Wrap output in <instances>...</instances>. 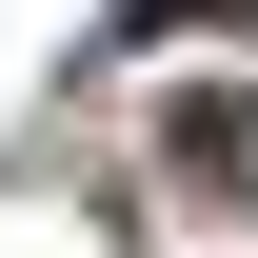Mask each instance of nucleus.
<instances>
[{
    "label": "nucleus",
    "mask_w": 258,
    "mask_h": 258,
    "mask_svg": "<svg viewBox=\"0 0 258 258\" xmlns=\"http://www.w3.org/2000/svg\"><path fill=\"white\" fill-rule=\"evenodd\" d=\"M179 179H219V199H258V99H179Z\"/></svg>",
    "instance_id": "1"
}]
</instances>
